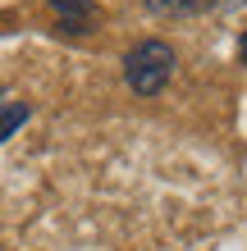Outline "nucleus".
<instances>
[{
    "label": "nucleus",
    "instance_id": "5",
    "mask_svg": "<svg viewBox=\"0 0 247 251\" xmlns=\"http://www.w3.org/2000/svg\"><path fill=\"white\" fill-rule=\"evenodd\" d=\"M9 105V92H5V87H0V110H5Z\"/></svg>",
    "mask_w": 247,
    "mask_h": 251
},
{
    "label": "nucleus",
    "instance_id": "6",
    "mask_svg": "<svg viewBox=\"0 0 247 251\" xmlns=\"http://www.w3.org/2000/svg\"><path fill=\"white\" fill-rule=\"evenodd\" d=\"M238 55H243V64H247V37H243V46H238Z\"/></svg>",
    "mask_w": 247,
    "mask_h": 251
},
{
    "label": "nucleus",
    "instance_id": "1",
    "mask_svg": "<svg viewBox=\"0 0 247 251\" xmlns=\"http://www.w3.org/2000/svg\"><path fill=\"white\" fill-rule=\"evenodd\" d=\"M174 64H179V55H174L169 41L147 37V41H137V46L124 55V82L133 87L137 96H161L169 87V78H174Z\"/></svg>",
    "mask_w": 247,
    "mask_h": 251
},
{
    "label": "nucleus",
    "instance_id": "2",
    "mask_svg": "<svg viewBox=\"0 0 247 251\" xmlns=\"http://www.w3.org/2000/svg\"><path fill=\"white\" fill-rule=\"evenodd\" d=\"M51 9H55V19H60L64 32H92V23H96L92 0H51Z\"/></svg>",
    "mask_w": 247,
    "mask_h": 251
},
{
    "label": "nucleus",
    "instance_id": "4",
    "mask_svg": "<svg viewBox=\"0 0 247 251\" xmlns=\"http://www.w3.org/2000/svg\"><path fill=\"white\" fill-rule=\"evenodd\" d=\"M27 119H32V105H27V100H14V96H9V105L0 110V142H5V137H14V132H19Z\"/></svg>",
    "mask_w": 247,
    "mask_h": 251
},
{
    "label": "nucleus",
    "instance_id": "3",
    "mask_svg": "<svg viewBox=\"0 0 247 251\" xmlns=\"http://www.w3.org/2000/svg\"><path fill=\"white\" fill-rule=\"evenodd\" d=\"M215 0H147L151 14H169V19H192V14H206Z\"/></svg>",
    "mask_w": 247,
    "mask_h": 251
}]
</instances>
